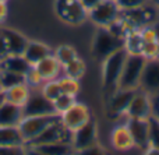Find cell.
Segmentation results:
<instances>
[{
	"instance_id": "35",
	"label": "cell",
	"mask_w": 159,
	"mask_h": 155,
	"mask_svg": "<svg viewBox=\"0 0 159 155\" xmlns=\"http://www.w3.org/2000/svg\"><path fill=\"white\" fill-rule=\"evenodd\" d=\"M120 7V10H130V8L143 7L144 4L148 3V0H116Z\"/></svg>"
},
{
	"instance_id": "13",
	"label": "cell",
	"mask_w": 159,
	"mask_h": 155,
	"mask_svg": "<svg viewBox=\"0 0 159 155\" xmlns=\"http://www.w3.org/2000/svg\"><path fill=\"white\" fill-rule=\"evenodd\" d=\"M140 88L148 94L159 91V59L147 60L141 75Z\"/></svg>"
},
{
	"instance_id": "21",
	"label": "cell",
	"mask_w": 159,
	"mask_h": 155,
	"mask_svg": "<svg viewBox=\"0 0 159 155\" xmlns=\"http://www.w3.org/2000/svg\"><path fill=\"white\" fill-rule=\"evenodd\" d=\"M31 64L24 55H8L2 60V69L8 70V71L17 73V74L25 75V73L31 69Z\"/></svg>"
},
{
	"instance_id": "4",
	"label": "cell",
	"mask_w": 159,
	"mask_h": 155,
	"mask_svg": "<svg viewBox=\"0 0 159 155\" xmlns=\"http://www.w3.org/2000/svg\"><path fill=\"white\" fill-rule=\"evenodd\" d=\"M60 120V115H45V116H24L18 123V129L24 137L25 144L32 143L48 126Z\"/></svg>"
},
{
	"instance_id": "5",
	"label": "cell",
	"mask_w": 159,
	"mask_h": 155,
	"mask_svg": "<svg viewBox=\"0 0 159 155\" xmlns=\"http://www.w3.org/2000/svg\"><path fill=\"white\" fill-rule=\"evenodd\" d=\"M120 11L116 0H101L88 10V20H91L96 27H107L120 17Z\"/></svg>"
},
{
	"instance_id": "6",
	"label": "cell",
	"mask_w": 159,
	"mask_h": 155,
	"mask_svg": "<svg viewBox=\"0 0 159 155\" xmlns=\"http://www.w3.org/2000/svg\"><path fill=\"white\" fill-rule=\"evenodd\" d=\"M55 8L60 20L67 24L78 25L88 18V10L80 0H57Z\"/></svg>"
},
{
	"instance_id": "48",
	"label": "cell",
	"mask_w": 159,
	"mask_h": 155,
	"mask_svg": "<svg viewBox=\"0 0 159 155\" xmlns=\"http://www.w3.org/2000/svg\"><path fill=\"white\" fill-rule=\"evenodd\" d=\"M0 70H2V62H0Z\"/></svg>"
},
{
	"instance_id": "37",
	"label": "cell",
	"mask_w": 159,
	"mask_h": 155,
	"mask_svg": "<svg viewBox=\"0 0 159 155\" xmlns=\"http://www.w3.org/2000/svg\"><path fill=\"white\" fill-rule=\"evenodd\" d=\"M149 99H151V109H152V116L159 119V91L149 94Z\"/></svg>"
},
{
	"instance_id": "16",
	"label": "cell",
	"mask_w": 159,
	"mask_h": 155,
	"mask_svg": "<svg viewBox=\"0 0 159 155\" xmlns=\"http://www.w3.org/2000/svg\"><path fill=\"white\" fill-rule=\"evenodd\" d=\"M34 67H35L36 71L41 74L43 81L59 78L61 74V69H63V66L60 64V62L56 59V56L53 55V53H50L49 56L43 57L36 64H34Z\"/></svg>"
},
{
	"instance_id": "10",
	"label": "cell",
	"mask_w": 159,
	"mask_h": 155,
	"mask_svg": "<svg viewBox=\"0 0 159 155\" xmlns=\"http://www.w3.org/2000/svg\"><path fill=\"white\" fill-rule=\"evenodd\" d=\"M152 116V109H151V99H149V94L138 88L135 91L133 99L130 101L129 106L126 109L124 117H133V119H148Z\"/></svg>"
},
{
	"instance_id": "47",
	"label": "cell",
	"mask_w": 159,
	"mask_h": 155,
	"mask_svg": "<svg viewBox=\"0 0 159 155\" xmlns=\"http://www.w3.org/2000/svg\"><path fill=\"white\" fill-rule=\"evenodd\" d=\"M0 2H4V3H7V2H8V0H0Z\"/></svg>"
},
{
	"instance_id": "7",
	"label": "cell",
	"mask_w": 159,
	"mask_h": 155,
	"mask_svg": "<svg viewBox=\"0 0 159 155\" xmlns=\"http://www.w3.org/2000/svg\"><path fill=\"white\" fill-rule=\"evenodd\" d=\"M92 119L91 111L85 103L74 102L67 111L60 113V122L69 131H74Z\"/></svg>"
},
{
	"instance_id": "39",
	"label": "cell",
	"mask_w": 159,
	"mask_h": 155,
	"mask_svg": "<svg viewBox=\"0 0 159 155\" xmlns=\"http://www.w3.org/2000/svg\"><path fill=\"white\" fill-rule=\"evenodd\" d=\"M7 16H8V7H7V3L0 2V24H3V22L6 21Z\"/></svg>"
},
{
	"instance_id": "23",
	"label": "cell",
	"mask_w": 159,
	"mask_h": 155,
	"mask_svg": "<svg viewBox=\"0 0 159 155\" xmlns=\"http://www.w3.org/2000/svg\"><path fill=\"white\" fill-rule=\"evenodd\" d=\"M0 145H27L18 126H0Z\"/></svg>"
},
{
	"instance_id": "15",
	"label": "cell",
	"mask_w": 159,
	"mask_h": 155,
	"mask_svg": "<svg viewBox=\"0 0 159 155\" xmlns=\"http://www.w3.org/2000/svg\"><path fill=\"white\" fill-rule=\"evenodd\" d=\"M110 144L117 151H127L135 147L133 136L130 133L129 127L126 126V123L117 125L112 129V131H110Z\"/></svg>"
},
{
	"instance_id": "42",
	"label": "cell",
	"mask_w": 159,
	"mask_h": 155,
	"mask_svg": "<svg viewBox=\"0 0 159 155\" xmlns=\"http://www.w3.org/2000/svg\"><path fill=\"white\" fill-rule=\"evenodd\" d=\"M25 155H45V154H42L38 148L31 147V145H27V154Z\"/></svg>"
},
{
	"instance_id": "49",
	"label": "cell",
	"mask_w": 159,
	"mask_h": 155,
	"mask_svg": "<svg viewBox=\"0 0 159 155\" xmlns=\"http://www.w3.org/2000/svg\"><path fill=\"white\" fill-rule=\"evenodd\" d=\"M75 155H78V154H75Z\"/></svg>"
},
{
	"instance_id": "29",
	"label": "cell",
	"mask_w": 159,
	"mask_h": 155,
	"mask_svg": "<svg viewBox=\"0 0 159 155\" xmlns=\"http://www.w3.org/2000/svg\"><path fill=\"white\" fill-rule=\"evenodd\" d=\"M39 91L50 101H55L56 98L59 97L61 92V88H60V84H59V80H48V81H43V84L41 85Z\"/></svg>"
},
{
	"instance_id": "33",
	"label": "cell",
	"mask_w": 159,
	"mask_h": 155,
	"mask_svg": "<svg viewBox=\"0 0 159 155\" xmlns=\"http://www.w3.org/2000/svg\"><path fill=\"white\" fill-rule=\"evenodd\" d=\"M141 55L147 59V60H154L159 57V41H151V42H144L143 53Z\"/></svg>"
},
{
	"instance_id": "41",
	"label": "cell",
	"mask_w": 159,
	"mask_h": 155,
	"mask_svg": "<svg viewBox=\"0 0 159 155\" xmlns=\"http://www.w3.org/2000/svg\"><path fill=\"white\" fill-rule=\"evenodd\" d=\"M143 155H159V148L148 145V147L144 150V154H143Z\"/></svg>"
},
{
	"instance_id": "20",
	"label": "cell",
	"mask_w": 159,
	"mask_h": 155,
	"mask_svg": "<svg viewBox=\"0 0 159 155\" xmlns=\"http://www.w3.org/2000/svg\"><path fill=\"white\" fill-rule=\"evenodd\" d=\"M31 91L32 89L25 83H22V84H18V85L11 87V88L4 89L3 91V97H4V101H7V102H11L18 106H24L25 102L28 101V98H30Z\"/></svg>"
},
{
	"instance_id": "22",
	"label": "cell",
	"mask_w": 159,
	"mask_h": 155,
	"mask_svg": "<svg viewBox=\"0 0 159 155\" xmlns=\"http://www.w3.org/2000/svg\"><path fill=\"white\" fill-rule=\"evenodd\" d=\"M35 148H38L45 155H75L77 154L71 141H57V143H49V144H41V145H35Z\"/></svg>"
},
{
	"instance_id": "12",
	"label": "cell",
	"mask_w": 159,
	"mask_h": 155,
	"mask_svg": "<svg viewBox=\"0 0 159 155\" xmlns=\"http://www.w3.org/2000/svg\"><path fill=\"white\" fill-rule=\"evenodd\" d=\"M137 89L117 88L110 97H107V112L110 116H124L130 101Z\"/></svg>"
},
{
	"instance_id": "17",
	"label": "cell",
	"mask_w": 159,
	"mask_h": 155,
	"mask_svg": "<svg viewBox=\"0 0 159 155\" xmlns=\"http://www.w3.org/2000/svg\"><path fill=\"white\" fill-rule=\"evenodd\" d=\"M0 31L4 35L6 42H7L8 53L10 55H24L30 39L25 38V35H22L21 32H18L16 30H11V28L0 27Z\"/></svg>"
},
{
	"instance_id": "25",
	"label": "cell",
	"mask_w": 159,
	"mask_h": 155,
	"mask_svg": "<svg viewBox=\"0 0 159 155\" xmlns=\"http://www.w3.org/2000/svg\"><path fill=\"white\" fill-rule=\"evenodd\" d=\"M85 70H87V64L85 62L82 60L81 57H75L73 59L71 62L66 63L61 69V73L63 75H67V77H71V78H75V80H80L82 75L85 74Z\"/></svg>"
},
{
	"instance_id": "46",
	"label": "cell",
	"mask_w": 159,
	"mask_h": 155,
	"mask_svg": "<svg viewBox=\"0 0 159 155\" xmlns=\"http://www.w3.org/2000/svg\"><path fill=\"white\" fill-rule=\"evenodd\" d=\"M3 92V87H2V84H0V94Z\"/></svg>"
},
{
	"instance_id": "45",
	"label": "cell",
	"mask_w": 159,
	"mask_h": 155,
	"mask_svg": "<svg viewBox=\"0 0 159 155\" xmlns=\"http://www.w3.org/2000/svg\"><path fill=\"white\" fill-rule=\"evenodd\" d=\"M3 102H4V97H3V92H2V94H0V105H2Z\"/></svg>"
},
{
	"instance_id": "44",
	"label": "cell",
	"mask_w": 159,
	"mask_h": 155,
	"mask_svg": "<svg viewBox=\"0 0 159 155\" xmlns=\"http://www.w3.org/2000/svg\"><path fill=\"white\" fill-rule=\"evenodd\" d=\"M148 3H151V4L157 6V7H159V0H148Z\"/></svg>"
},
{
	"instance_id": "30",
	"label": "cell",
	"mask_w": 159,
	"mask_h": 155,
	"mask_svg": "<svg viewBox=\"0 0 159 155\" xmlns=\"http://www.w3.org/2000/svg\"><path fill=\"white\" fill-rule=\"evenodd\" d=\"M148 145L159 148V119L155 116L148 117Z\"/></svg>"
},
{
	"instance_id": "8",
	"label": "cell",
	"mask_w": 159,
	"mask_h": 155,
	"mask_svg": "<svg viewBox=\"0 0 159 155\" xmlns=\"http://www.w3.org/2000/svg\"><path fill=\"white\" fill-rule=\"evenodd\" d=\"M24 116H45V115H55V106L50 99H48L38 89H32L28 101L22 106Z\"/></svg>"
},
{
	"instance_id": "11",
	"label": "cell",
	"mask_w": 159,
	"mask_h": 155,
	"mask_svg": "<svg viewBox=\"0 0 159 155\" xmlns=\"http://www.w3.org/2000/svg\"><path fill=\"white\" fill-rule=\"evenodd\" d=\"M57 141H71V131L67 130L60 120L48 126L32 143H30L27 145L35 147V145L49 144V143H57Z\"/></svg>"
},
{
	"instance_id": "14",
	"label": "cell",
	"mask_w": 159,
	"mask_h": 155,
	"mask_svg": "<svg viewBox=\"0 0 159 155\" xmlns=\"http://www.w3.org/2000/svg\"><path fill=\"white\" fill-rule=\"evenodd\" d=\"M126 126L133 136L135 147L145 150L148 147V119H133L126 117Z\"/></svg>"
},
{
	"instance_id": "34",
	"label": "cell",
	"mask_w": 159,
	"mask_h": 155,
	"mask_svg": "<svg viewBox=\"0 0 159 155\" xmlns=\"http://www.w3.org/2000/svg\"><path fill=\"white\" fill-rule=\"evenodd\" d=\"M27 145H0V155H25Z\"/></svg>"
},
{
	"instance_id": "38",
	"label": "cell",
	"mask_w": 159,
	"mask_h": 155,
	"mask_svg": "<svg viewBox=\"0 0 159 155\" xmlns=\"http://www.w3.org/2000/svg\"><path fill=\"white\" fill-rule=\"evenodd\" d=\"M8 55H10V53H8L7 42H6L4 35H3L2 31H0V62H2L3 59H4L6 56H8Z\"/></svg>"
},
{
	"instance_id": "28",
	"label": "cell",
	"mask_w": 159,
	"mask_h": 155,
	"mask_svg": "<svg viewBox=\"0 0 159 155\" xmlns=\"http://www.w3.org/2000/svg\"><path fill=\"white\" fill-rule=\"evenodd\" d=\"M57 80H59V84H60V88L63 94H69V95H73V97H77L78 95L80 88H81L80 80L67 77V75H60Z\"/></svg>"
},
{
	"instance_id": "9",
	"label": "cell",
	"mask_w": 159,
	"mask_h": 155,
	"mask_svg": "<svg viewBox=\"0 0 159 155\" xmlns=\"http://www.w3.org/2000/svg\"><path fill=\"white\" fill-rule=\"evenodd\" d=\"M71 144L77 153L98 144V126L95 120L91 119L84 126L71 131Z\"/></svg>"
},
{
	"instance_id": "1",
	"label": "cell",
	"mask_w": 159,
	"mask_h": 155,
	"mask_svg": "<svg viewBox=\"0 0 159 155\" xmlns=\"http://www.w3.org/2000/svg\"><path fill=\"white\" fill-rule=\"evenodd\" d=\"M126 59L127 53L121 48L109 55L105 60H102V84H103V91L106 92L107 97H110L119 88V78H120Z\"/></svg>"
},
{
	"instance_id": "19",
	"label": "cell",
	"mask_w": 159,
	"mask_h": 155,
	"mask_svg": "<svg viewBox=\"0 0 159 155\" xmlns=\"http://www.w3.org/2000/svg\"><path fill=\"white\" fill-rule=\"evenodd\" d=\"M50 53H53V50L49 45L39 41H30L27 45V49L24 52V57L30 62L31 66H34L38 62H41L43 57L49 56Z\"/></svg>"
},
{
	"instance_id": "32",
	"label": "cell",
	"mask_w": 159,
	"mask_h": 155,
	"mask_svg": "<svg viewBox=\"0 0 159 155\" xmlns=\"http://www.w3.org/2000/svg\"><path fill=\"white\" fill-rule=\"evenodd\" d=\"M24 78H25V84H27L31 89H38V88H41V85L43 84V78L41 77V74L36 71V69L34 66L25 73Z\"/></svg>"
},
{
	"instance_id": "18",
	"label": "cell",
	"mask_w": 159,
	"mask_h": 155,
	"mask_svg": "<svg viewBox=\"0 0 159 155\" xmlns=\"http://www.w3.org/2000/svg\"><path fill=\"white\" fill-rule=\"evenodd\" d=\"M22 117V106L14 105L7 101L0 105V126H18Z\"/></svg>"
},
{
	"instance_id": "3",
	"label": "cell",
	"mask_w": 159,
	"mask_h": 155,
	"mask_svg": "<svg viewBox=\"0 0 159 155\" xmlns=\"http://www.w3.org/2000/svg\"><path fill=\"white\" fill-rule=\"evenodd\" d=\"M123 48V39H119L107 28L98 27L92 41V55L96 60H105L109 55Z\"/></svg>"
},
{
	"instance_id": "26",
	"label": "cell",
	"mask_w": 159,
	"mask_h": 155,
	"mask_svg": "<svg viewBox=\"0 0 159 155\" xmlns=\"http://www.w3.org/2000/svg\"><path fill=\"white\" fill-rule=\"evenodd\" d=\"M53 55L60 62L61 66H64L66 63H69L73 59L77 57L78 53H77V50H75V48L71 46V45H60V46H57L53 50Z\"/></svg>"
},
{
	"instance_id": "40",
	"label": "cell",
	"mask_w": 159,
	"mask_h": 155,
	"mask_svg": "<svg viewBox=\"0 0 159 155\" xmlns=\"http://www.w3.org/2000/svg\"><path fill=\"white\" fill-rule=\"evenodd\" d=\"M80 2H81V4L84 6V7L87 8V10H89V8H92L93 6L98 4V3L101 2V0H80Z\"/></svg>"
},
{
	"instance_id": "36",
	"label": "cell",
	"mask_w": 159,
	"mask_h": 155,
	"mask_svg": "<svg viewBox=\"0 0 159 155\" xmlns=\"http://www.w3.org/2000/svg\"><path fill=\"white\" fill-rule=\"evenodd\" d=\"M77 154L78 155H107L106 151H105L102 147H99L98 144L92 145V147L85 148V150L80 151V153H77Z\"/></svg>"
},
{
	"instance_id": "43",
	"label": "cell",
	"mask_w": 159,
	"mask_h": 155,
	"mask_svg": "<svg viewBox=\"0 0 159 155\" xmlns=\"http://www.w3.org/2000/svg\"><path fill=\"white\" fill-rule=\"evenodd\" d=\"M154 30H155V34H157V38H158V41H159V18L157 20V21L154 22Z\"/></svg>"
},
{
	"instance_id": "31",
	"label": "cell",
	"mask_w": 159,
	"mask_h": 155,
	"mask_svg": "<svg viewBox=\"0 0 159 155\" xmlns=\"http://www.w3.org/2000/svg\"><path fill=\"white\" fill-rule=\"evenodd\" d=\"M52 102H53V106H55V112L57 115H60V113H63L64 111H67L74 102H77V99H75V97H73V95L60 94L55 101H52Z\"/></svg>"
},
{
	"instance_id": "24",
	"label": "cell",
	"mask_w": 159,
	"mask_h": 155,
	"mask_svg": "<svg viewBox=\"0 0 159 155\" xmlns=\"http://www.w3.org/2000/svg\"><path fill=\"white\" fill-rule=\"evenodd\" d=\"M144 41L140 30H131L127 32L123 39V49L127 55H141L143 53Z\"/></svg>"
},
{
	"instance_id": "27",
	"label": "cell",
	"mask_w": 159,
	"mask_h": 155,
	"mask_svg": "<svg viewBox=\"0 0 159 155\" xmlns=\"http://www.w3.org/2000/svg\"><path fill=\"white\" fill-rule=\"evenodd\" d=\"M25 83V78L22 74H17V73L8 71V70H0V84L3 87V91L7 88H11L14 85Z\"/></svg>"
},
{
	"instance_id": "2",
	"label": "cell",
	"mask_w": 159,
	"mask_h": 155,
	"mask_svg": "<svg viewBox=\"0 0 159 155\" xmlns=\"http://www.w3.org/2000/svg\"><path fill=\"white\" fill-rule=\"evenodd\" d=\"M145 63L147 59L143 55H127L120 78H119V88H127V89L140 88L141 75H143Z\"/></svg>"
}]
</instances>
